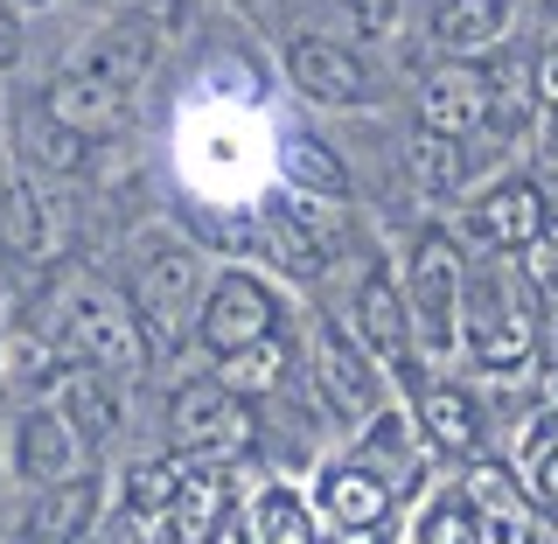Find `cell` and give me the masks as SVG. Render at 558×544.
I'll use <instances>...</instances> for the list:
<instances>
[{"instance_id": "obj_1", "label": "cell", "mask_w": 558, "mask_h": 544, "mask_svg": "<svg viewBox=\"0 0 558 544\" xmlns=\"http://www.w3.org/2000/svg\"><path fill=\"white\" fill-rule=\"evenodd\" d=\"M43 336L63 349V363H84V371H105V377H140L154 363L133 293L105 287L98 273H63L43 293Z\"/></svg>"}, {"instance_id": "obj_2", "label": "cell", "mask_w": 558, "mask_h": 544, "mask_svg": "<svg viewBox=\"0 0 558 544\" xmlns=\"http://www.w3.org/2000/svg\"><path fill=\"white\" fill-rule=\"evenodd\" d=\"M126 293H133V314H140V328H147L154 356L182 349L189 328H203V301H209V293H203V266H196V252H182V244H168V238L140 252Z\"/></svg>"}, {"instance_id": "obj_3", "label": "cell", "mask_w": 558, "mask_h": 544, "mask_svg": "<svg viewBox=\"0 0 558 544\" xmlns=\"http://www.w3.org/2000/svg\"><path fill=\"white\" fill-rule=\"evenodd\" d=\"M252 440H258L252 398L231 391L223 377H196V384L174 391V406H168V447L182 454V461L217 468V461H238Z\"/></svg>"}, {"instance_id": "obj_4", "label": "cell", "mask_w": 558, "mask_h": 544, "mask_svg": "<svg viewBox=\"0 0 558 544\" xmlns=\"http://www.w3.org/2000/svg\"><path fill=\"white\" fill-rule=\"evenodd\" d=\"M461 342L482 371H523L537 349V301L517 273H488L461 307Z\"/></svg>"}, {"instance_id": "obj_5", "label": "cell", "mask_w": 558, "mask_h": 544, "mask_svg": "<svg viewBox=\"0 0 558 544\" xmlns=\"http://www.w3.org/2000/svg\"><path fill=\"white\" fill-rule=\"evenodd\" d=\"M196 336H203V349L217 363L238 356V349H252V342H272L279 336V293L258 273H217V279H209Z\"/></svg>"}, {"instance_id": "obj_6", "label": "cell", "mask_w": 558, "mask_h": 544, "mask_svg": "<svg viewBox=\"0 0 558 544\" xmlns=\"http://www.w3.org/2000/svg\"><path fill=\"white\" fill-rule=\"evenodd\" d=\"M468 231H475L488 252H531L537 238L551 231V203H545V189L531 182V174H502V182H488L475 209H468Z\"/></svg>"}, {"instance_id": "obj_7", "label": "cell", "mask_w": 558, "mask_h": 544, "mask_svg": "<svg viewBox=\"0 0 558 544\" xmlns=\"http://www.w3.org/2000/svg\"><path fill=\"white\" fill-rule=\"evenodd\" d=\"M461 252H453V238L433 223V231H418L412 244V307H418V328H426V342H453L461 336Z\"/></svg>"}, {"instance_id": "obj_8", "label": "cell", "mask_w": 558, "mask_h": 544, "mask_svg": "<svg viewBox=\"0 0 558 544\" xmlns=\"http://www.w3.org/2000/svg\"><path fill=\"white\" fill-rule=\"evenodd\" d=\"M488 70L453 57L426 77V92H418V133H440V140H468L475 126H488Z\"/></svg>"}, {"instance_id": "obj_9", "label": "cell", "mask_w": 558, "mask_h": 544, "mask_svg": "<svg viewBox=\"0 0 558 544\" xmlns=\"http://www.w3.org/2000/svg\"><path fill=\"white\" fill-rule=\"evenodd\" d=\"M126 92L119 84H105V77H92L84 63H70V70H57L49 77V92H43V112L57 119L63 133H77V140H112L119 126H126Z\"/></svg>"}, {"instance_id": "obj_10", "label": "cell", "mask_w": 558, "mask_h": 544, "mask_svg": "<svg viewBox=\"0 0 558 544\" xmlns=\"http://www.w3.org/2000/svg\"><path fill=\"white\" fill-rule=\"evenodd\" d=\"M287 70H293V84L322 105H363L371 98V70H363V57L349 43H336V35H301V43L287 49Z\"/></svg>"}, {"instance_id": "obj_11", "label": "cell", "mask_w": 558, "mask_h": 544, "mask_svg": "<svg viewBox=\"0 0 558 544\" xmlns=\"http://www.w3.org/2000/svg\"><path fill=\"white\" fill-rule=\"evenodd\" d=\"M314 503H322V517L336 523V531H384V517H391V482L371 475L363 461H336L314 482Z\"/></svg>"}, {"instance_id": "obj_12", "label": "cell", "mask_w": 558, "mask_h": 544, "mask_svg": "<svg viewBox=\"0 0 558 544\" xmlns=\"http://www.w3.org/2000/svg\"><path fill=\"white\" fill-rule=\"evenodd\" d=\"M314 384H322V406L336 419H363L377 406V377L371 363H363L356 342H342V328L322 322V336H314Z\"/></svg>"}, {"instance_id": "obj_13", "label": "cell", "mask_w": 558, "mask_h": 544, "mask_svg": "<svg viewBox=\"0 0 558 544\" xmlns=\"http://www.w3.org/2000/svg\"><path fill=\"white\" fill-rule=\"evenodd\" d=\"M84 454H92V440H84L63 412H28L22 419V447H14V461H22L28 482H43V488L77 482L84 475Z\"/></svg>"}, {"instance_id": "obj_14", "label": "cell", "mask_w": 558, "mask_h": 544, "mask_svg": "<svg viewBox=\"0 0 558 544\" xmlns=\"http://www.w3.org/2000/svg\"><path fill=\"white\" fill-rule=\"evenodd\" d=\"M154 43H161V35H154L147 22H133V14H119V22H105L92 43H84V70H92V77H105V84H119V92H140V84H147V70H154Z\"/></svg>"}, {"instance_id": "obj_15", "label": "cell", "mask_w": 558, "mask_h": 544, "mask_svg": "<svg viewBox=\"0 0 558 544\" xmlns=\"http://www.w3.org/2000/svg\"><path fill=\"white\" fill-rule=\"evenodd\" d=\"M356 328H363V342H371L384 363H405L412 356V307L398 301V287L384 273H371L356 287Z\"/></svg>"}, {"instance_id": "obj_16", "label": "cell", "mask_w": 558, "mask_h": 544, "mask_svg": "<svg viewBox=\"0 0 558 544\" xmlns=\"http://www.w3.org/2000/svg\"><path fill=\"white\" fill-rule=\"evenodd\" d=\"M418 433L440 454H475L482 440V412L461 384H418Z\"/></svg>"}, {"instance_id": "obj_17", "label": "cell", "mask_w": 558, "mask_h": 544, "mask_svg": "<svg viewBox=\"0 0 558 544\" xmlns=\"http://www.w3.org/2000/svg\"><path fill=\"white\" fill-rule=\"evenodd\" d=\"M502 28H510V0H440L433 8V43L453 49V57L502 43Z\"/></svg>"}, {"instance_id": "obj_18", "label": "cell", "mask_w": 558, "mask_h": 544, "mask_svg": "<svg viewBox=\"0 0 558 544\" xmlns=\"http://www.w3.org/2000/svg\"><path fill=\"white\" fill-rule=\"evenodd\" d=\"M49 238H57V223H49L43 189H35V182H8V189H0V252L43 258Z\"/></svg>"}, {"instance_id": "obj_19", "label": "cell", "mask_w": 558, "mask_h": 544, "mask_svg": "<svg viewBox=\"0 0 558 544\" xmlns=\"http://www.w3.org/2000/svg\"><path fill=\"white\" fill-rule=\"evenodd\" d=\"M63 419L84 433V440H112L119 433V391L105 384V371H84V363H70L63 371Z\"/></svg>"}, {"instance_id": "obj_20", "label": "cell", "mask_w": 558, "mask_h": 544, "mask_svg": "<svg viewBox=\"0 0 558 544\" xmlns=\"http://www.w3.org/2000/svg\"><path fill=\"white\" fill-rule=\"evenodd\" d=\"M266 244H272V258H279L293 279H322V266H328V244L314 238V217H307L301 203H272Z\"/></svg>"}, {"instance_id": "obj_21", "label": "cell", "mask_w": 558, "mask_h": 544, "mask_svg": "<svg viewBox=\"0 0 558 544\" xmlns=\"http://www.w3.org/2000/svg\"><path fill=\"white\" fill-rule=\"evenodd\" d=\"M252 523H258V537H266V544H314V510H307L301 496H293L287 482L258 488V503H252Z\"/></svg>"}, {"instance_id": "obj_22", "label": "cell", "mask_w": 558, "mask_h": 544, "mask_svg": "<svg viewBox=\"0 0 558 544\" xmlns=\"http://www.w3.org/2000/svg\"><path fill=\"white\" fill-rule=\"evenodd\" d=\"M223 517H231V496H223V482L196 468V475L182 482V503H174V537H217Z\"/></svg>"}, {"instance_id": "obj_23", "label": "cell", "mask_w": 558, "mask_h": 544, "mask_svg": "<svg viewBox=\"0 0 558 544\" xmlns=\"http://www.w3.org/2000/svg\"><path fill=\"white\" fill-rule=\"evenodd\" d=\"M371 475H384V482H412V433H405V419L398 412H384V419H371V440H363V454H356Z\"/></svg>"}, {"instance_id": "obj_24", "label": "cell", "mask_w": 558, "mask_h": 544, "mask_svg": "<svg viewBox=\"0 0 558 544\" xmlns=\"http://www.w3.org/2000/svg\"><path fill=\"white\" fill-rule=\"evenodd\" d=\"M182 468L174 461H147V468H133L126 475V510L133 517H174V503H182Z\"/></svg>"}, {"instance_id": "obj_25", "label": "cell", "mask_w": 558, "mask_h": 544, "mask_svg": "<svg viewBox=\"0 0 558 544\" xmlns=\"http://www.w3.org/2000/svg\"><path fill=\"white\" fill-rule=\"evenodd\" d=\"M287 174H293L301 189H314V196H349L342 161L322 147V140H307V133H293V140H287Z\"/></svg>"}, {"instance_id": "obj_26", "label": "cell", "mask_w": 558, "mask_h": 544, "mask_svg": "<svg viewBox=\"0 0 558 544\" xmlns=\"http://www.w3.org/2000/svg\"><path fill=\"white\" fill-rule=\"evenodd\" d=\"M287 377V342H252V349H238V356H223V384L244 398H258V391H272V384Z\"/></svg>"}, {"instance_id": "obj_27", "label": "cell", "mask_w": 558, "mask_h": 544, "mask_svg": "<svg viewBox=\"0 0 558 544\" xmlns=\"http://www.w3.org/2000/svg\"><path fill=\"white\" fill-rule=\"evenodd\" d=\"M468 154H461V140H440V133H418V189L426 196H453V189L468 182Z\"/></svg>"}, {"instance_id": "obj_28", "label": "cell", "mask_w": 558, "mask_h": 544, "mask_svg": "<svg viewBox=\"0 0 558 544\" xmlns=\"http://www.w3.org/2000/svg\"><path fill=\"white\" fill-rule=\"evenodd\" d=\"M461 496L475 503L482 517H523V496H517L510 461H475V468H468V482H461Z\"/></svg>"}, {"instance_id": "obj_29", "label": "cell", "mask_w": 558, "mask_h": 544, "mask_svg": "<svg viewBox=\"0 0 558 544\" xmlns=\"http://www.w3.org/2000/svg\"><path fill=\"white\" fill-rule=\"evenodd\" d=\"M482 537V510L468 496H440L418 523V544H475Z\"/></svg>"}, {"instance_id": "obj_30", "label": "cell", "mask_w": 558, "mask_h": 544, "mask_svg": "<svg viewBox=\"0 0 558 544\" xmlns=\"http://www.w3.org/2000/svg\"><path fill=\"white\" fill-rule=\"evenodd\" d=\"M523 266H531V287H551L558 293V217H551V231L523 252Z\"/></svg>"}, {"instance_id": "obj_31", "label": "cell", "mask_w": 558, "mask_h": 544, "mask_svg": "<svg viewBox=\"0 0 558 544\" xmlns=\"http://www.w3.org/2000/svg\"><path fill=\"white\" fill-rule=\"evenodd\" d=\"M126 14H133V22H147L154 35L182 28V0H126Z\"/></svg>"}, {"instance_id": "obj_32", "label": "cell", "mask_w": 558, "mask_h": 544, "mask_svg": "<svg viewBox=\"0 0 558 544\" xmlns=\"http://www.w3.org/2000/svg\"><path fill=\"white\" fill-rule=\"evenodd\" d=\"M531 98L545 105V112H558V43L537 57V70H531Z\"/></svg>"}, {"instance_id": "obj_33", "label": "cell", "mask_w": 558, "mask_h": 544, "mask_svg": "<svg viewBox=\"0 0 558 544\" xmlns=\"http://www.w3.org/2000/svg\"><path fill=\"white\" fill-rule=\"evenodd\" d=\"M475 544H531V531H523V517H482Z\"/></svg>"}, {"instance_id": "obj_34", "label": "cell", "mask_w": 558, "mask_h": 544, "mask_svg": "<svg viewBox=\"0 0 558 544\" xmlns=\"http://www.w3.org/2000/svg\"><path fill=\"white\" fill-rule=\"evenodd\" d=\"M14 57H22V14L0 0V70H14Z\"/></svg>"}, {"instance_id": "obj_35", "label": "cell", "mask_w": 558, "mask_h": 544, "mask_svg": "<svg viewBox=\"0 0 558 544\" xmlns=\"http://www.w3.org/2000/svg\"><path fill=\"white\" fill-rule=\"evenodd\" d=\"M537 496H545L551 510H558V440H551L545 454H537Z\"/></svg>"}, {"instance_id": "obj_36", "label": "cell", "mask_w": 558, "mask_h": 544, "mask_svg": "<svg viewBox=\"0 0 558 544\" xmlns=\"http://www.w3.org/2000/svg\"><path fill=\"white\" fill-rule=\"evenodd\" d=\"M209 544H266V537H258V523H252V517H238V510H231V517H223V531L209 537Z\"/></svg>"}, {"instance_id": "obj_37", "label": "cell", "mask_w": 558, "mask_h": 544, "mask_svg": "<svg viewBox=\"0 0 558 544\" xmlns=\"http://www.w3.org/2000/svg\"><path fill=\"white\" fill-rule=\"evenodd\" d=\"M356 22L363 28H384V22H391V8H384V0H356Z\"/></svg>"}, {"instance_id": "obj_38", "label": "cell", "mask_w": 558, "mask_h": 544, "mask_svg": "<svg viewBox=\"0 0 558 544\" xmlns=\"http://www.w3.org/2000/svg\"><path fill=\"white\" fill-rule=\"evenodd\" d=\"M545 406H551V412H558V356H551V363H545Z\"/></svg>"}, {"instance_id": "obj_39", "label": "cell", "mask_w": 558, "mask_h": 544, "mask_svg": "<svg viewBox=\"0 0 558 544\" xmlns=\"http://www.w3.org/2000/svg\"><path fill=\"white\" fill-rule=\"evenodd\" d=\"M336 544H384L377 531H336Z\"/></svg>"}, {"instance_id": "obj_40", "label": "cell", "mask_w": 558, "mask_h": 544, "mask_svg": "<svg viewBox=\"0 0 558 544\" xmlns=\"http://www.w3.org/2000/svg\"><path fill=\"white\" fill-rule=\"evenodd\" d=\"M545 147H551V161H558V112H551V133H545Z\"/></svg>"}, {"instance_id": "obj_41", "label": "cell", "mask_w": 558, "mask_h": 544, "mask_svg": "<svg viewBox=\"0 0 558 544\" xmlns=\"http://www.w3.org/2000/svg\"><path fill=\"white\" fill-rule=\"evenodd\" d=\"M28 8H49V0H28Z\"/></svg>"}, {"instance_id": "obj_42", "label": "cell", "mask_w": 558, "mask_h": 544, "mask_svg": "<svg viewBox=\"0 0 558 544\" xmlns=\"http://www.w3.org/2000/svg\"><path fill=\"white\" fill-rule=\"evenodd\" d=\"M545 8H551V14H558V0H545Z\"/></svg>"}]
</instances>
